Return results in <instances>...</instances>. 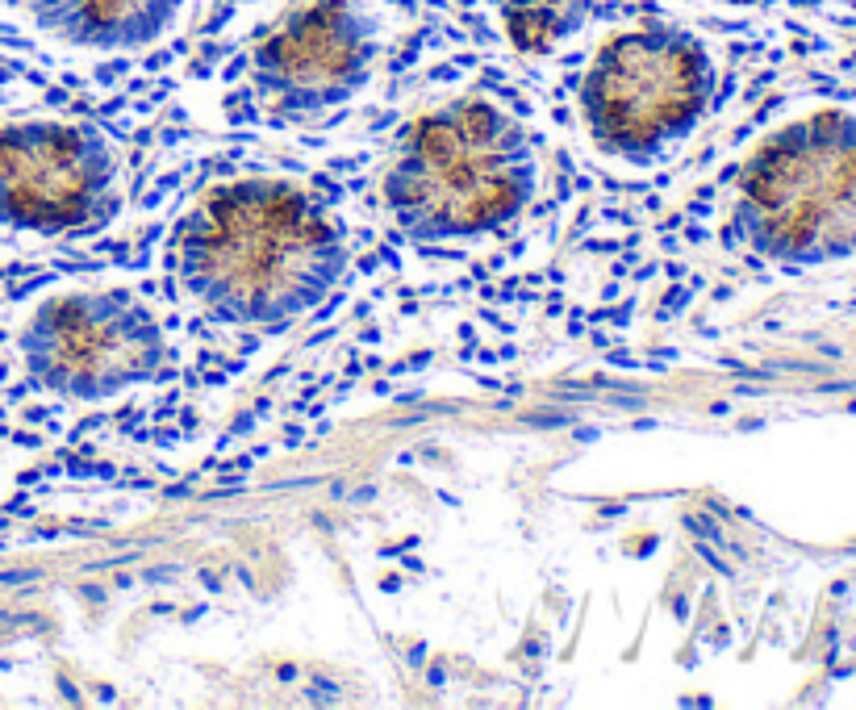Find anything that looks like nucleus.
I'll return each instance as SVG.
<instances>
[{"label": "nucleus", "mask_w": 856, "mask_h": 710, "mask_svg": "<svg viewBox=\"0 0 856 710\" xmlns=\"http://www.w3.org/2000/svg\"><path fill=\"white\" fill-rule=\"evenodd\" d=\"M347 239L322 197L293 180L218 184L184 213L176 276L218 322L284 330L335 293Z\"/></svg>", "instance_id": "1"}, {"label": "nucleus", "mask_w": 856, "mask_h": 710, "mask_svg": "<svg viewBox=\"0 0 856 710\" xmlns=\"http://www.w3.org/2000/svg\"><path fill=\"white\" fill-rule=\"evenodd\" d=\"M535 184L527 130L489 101H456L406 134L385 172V209L418 243H460L514 222Z\"/></svg>", "instance_id": "2"}, {"label": "nucleus", "mask_w": 856, "mask_h": 710, "mask_svg": "<svg viewBox=\"0 0 856 710\" xmlns=\"http://www.w3.org/2000/svg\"><path fill=\"white\" fill-rule=\"evenodd\" d=\"M715 97V63L702 42L673 30L610 38L581 84L589 142L618 163H656L694 134Z\"/></svg>", "instance_id": "3"}, {"label": "nucleus", "mask_w": 856, "mask_h": 710, "mask_svg": "<svg viewBox=\"0 0 856 710\" xmlns=\"http://www.w3.org/2000/svg\"><path fill=\"white\" fill-rule=\"evenodd\" d=\"M26 376L63 401H109L155 381L172 347L147 301L126 289H71L38 301L17 330Z\"/></svg>", "instance_id": "4"}, {"label": "nucleus", "mask_w": 856, "mask_h": 710, "mask_svg": "<svg viewBox=\"0 0 856 710\" xmlns=\"http://www.w3.org/2000/svg\"><path fill=\"white\" fill-rule=\"evenodd\" d=\"M117 147L84 122L0 126V226L17 234H88L122 205Z\"/></svg>", "instance_id": "5"}, {"label": "nucleus", "mask_w": 856, "mask_h": 710, "mask_svg": "<svg viewBox=\"0 0 856 710\" xmlns=\"http://www.w3.org/2000/svg\"><path fill=\"white\" fill-rule=\"evenodd\" d=\"M372 34L347 0H318L255 51V84L284 117H318L364 88Z\"/></svg>", "instance_id": "6"}, {"label": "nucleus", "mask_w": 856, "mask_h": 710, "mask_svg": "<svg viewBox=\"0 0 856 710\" xmlns=\"http://www.w3.org/2000/svg\"><path fill=\"white\" fill-rule=\"evenodd\" d=\"M42 21L80 46H138L151 42L176 0H38Z\"/></svg>", "instance_id": "7"}, {"label": "nucleus", "mask_w": 856, "mask_h": 710, "mask_svg": "<svg viewBox=\"0 0 856 710\" xmlns=\"http://www.w3.org/2000/svg\"><path fill=\"white\" fill-rule=\"evenodd\" d=\"M585 0H506V34L522 55H543L577 26Z\"/></svg>", "instance_id": "8"}]
</instances>
